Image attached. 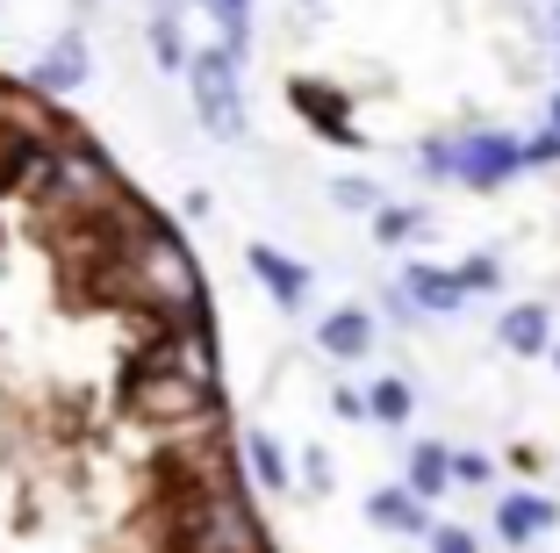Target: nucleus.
<instances>
[{
	"mask_svg": "<svg viewBox=\"0 0 560 553\" xmlns=\"http://www.w3.org/2000/svg\"><path fill=\"white\" fill-rule=\"evenodd\" d=\"M288 101L316 115V130H324L330 145H360V130H352V123H346V101L330 94V87H316V80H295V87H288Z\"/></svg>",
	"mask_w": 560,
	"mask_h": 553,
	"instance_id": "9d476101",
	"label": "nucleus"
},
{
	"mask_svg": "<svg viewBox=\"0 0 560 553\" xmlns=\"http://www.w3.org/2000/svg\"><path fill=\"white\" fill-rule=\"evenodd\" d=\"M374 230H381V244L410 238V230H417V209H374Z\"/></svg>",
	"mask_w": 560,
	"mask_h": 553,
	"instance_id": "6ab92c4d",
	"label": "nucleus"
},
{
	"mask_svg": "<svg viewBox=\"0 0 560 553\" xmlns=\"http://www.w3.org/2000/svg\"><path fill=\"white\" fill-rule=\"evenodd\" d=\"M245 453H252V468H259V482H266V488L288 482V460H280V446L266 439V431H245Z\"/></svg>",
	"mask_w": 560,
	"mask_h": 553,
	"instance_id": "2eb2a0df",
	"label": "nucleus"
},
{
	"mask_svg": "<svg viewBox=\"0 0 560 553\" xmlns=\"http://www.w3.org/2000/svg\"><path fill=\"white\" fill-rule=\"evenodd\" d=\"M151 44H159V66L165 72H187V50H180V30H173V15H151Z\"/></svg>",
	"mask_w": 560,
	"mask_h": 553,
	"instance_id": "f3484780",
	"label": "nucleus"
},
{
	"mask_svg": "<svg viewBox=\"0 0 560 553\" xmlns=\"http://www.w3.org/2000/svg\"><path fill=\"white\" fill-rule=\"evenodd\" d=\"M402 295H410L417 310H431V316H453L475 288L460 280V266H453V274H445V266H410V274H402Z\"/></svg>",
	"mask_w": 560,
	"mask_h": 553,
	"instance_id": "423d86ee",
	"label": "nucleus"
},
{
	"mask_svg": "<svg viewBox=\"0 0 560 553\" xmlns=\"http://www.w3.org/2000/svg\"><path fill=\"white\" fill-rule=\"evenodd\" d=\"M553 518H560V510L546 504V496H503V504H495V532L511 539V546H525V539L553 532Z\"/></svg>",
	"mask_w": 560,
	"mask_h": 553,
	"instance_id": "9b49d317",
	"label": "nucleus"
},
{
	"mask_svg": "<svg viewBox=\"0 0 560 553\" xmlns=\"http://www.w3.org/2000/svg\"><path fill=\"white\" fill-rule=\"evenodd\" d=\"M453 482H489V460L481 453H453Z\"/></svg>",
	"mask_w": 560,
	"mask_h": 553,
	"instance_id": "412c9836",
	"label": "nucleus"
},
{
	"mask_svg": "<svg viewBox=\"0 0 560 553\" xmlns=\"http://www.w3.org/2000/svg\"><path fill=\"white\" fill-rule=\"evenodd\" d=\"M366 518H374V525H388V532H424V539H431L424 496H417L410 482H402V488H374V496H366Z\"/></svg>",
	"mask_w": 560,
	"mask_h": 553,
	"instance_id": "1a4fd4ad",
	"label": "nucleus"
},
{
	"mask_svg": "<svg viewBox=\"0 0 560 553\" xmlns=\"http://www.w3.org/2000/svg\"><path fill=\"white\" fill-rule=\"evenodd\" d=\"M252 274H259V280H266V288H273V295H280V302H288V310H295L302 295H310V274H302V266H295V260H280L273 244H252Z\"/></svg>",
	"mask_w": 560,
	"mask_h": 553,
	"instance_id": "f8f14e48",
	"label": "nucleus"
},
{
	"mask_svg": "<svg viewBox=\"0 0 560 553\" xmlns=\"http://www.w3.org/2000/svg\"><path fill=\"white\" fill-rule=\"evenodd\" d=\"M130 403L144 410V417H159V424L209 417V410H215V381H201V375H187V367H173V359L151 345V353L137 359V375H130Z\"/></svg>",
	"mask_w": 560,
	"mask_h": 553,
	"instance_id": "f03ea898",
	"label": "nucleus"
},
{
	"mask_svg": "<svg viewBox=\"0 0 560 553\" xmlns=\"http://www.w3.org/2000/svg\"><path fill=\"white\" fill-rule=\"evenodd\" d=\"M560 159V130H546L539 145H525V165H553Z\"/></svg>",
	"mask_w": 560,
	"mask_h": 553,
	"instance_id": "5701e85b",
	"label": "nucleus"
},
{
	"mask_svg": "<svg viewBox=\"0 0 560 553\" xmlns=\"http://www.w3.org/2000/svg\"><path fill=\"white\" fill-rule=\"evenodd\" d=\"M180 553H266L252 510L237 504L231 488H201L180 518Z\"/></svg>",
	"mask_w": 560,
	"mask_h": 553,
	"instance_id": "7ed1b4c3",
	"label": "nucleus"
},
{
	"mask_svg": "<svg viewBox=\"0 0 560 553\" xmlns=\"http://www.w3.org/2000/svg\"><path fill=\"white\" fill-rule=\"evenodd\" d=\"M495 338L511 345L517 359H539L546 345H553V310H546V302H517V310H503Z\"/></svg>",
	"mask_w": 560,
	"mask_h": 553,
	"instance_id": "0eeeda50",
	"label": "nucleus"
},
{
	"mask_svg": "<svg viewBox=\"0 0 560 553\" xmlns=\"http://www.w3.org/2000/svg\"><path fill=\"white\" fill-rule=\"evenodd\" d=\"M553 367H560V353H553Z\"/></svg>",
	"mask_w": 560,
	"mask_h": 553,
	"instance_id": "a878e982",
	"label": "nucleus"
},
{
	"mask_svg": "<svg viewBox=\"0 0 560 553\" xmlns=\"http://www.w3.org/2000/svg\"><path fill=\"white\" fill-rule=\"evenodd\" d=\"M30 80L44 87V94H72V87H86V36L66 30V36H58V44H50L44 58L30 66Z\"/></svg>",
	"mask_w": 560,
	"mask_h": 553,
	"instance_id": "39448f33",
	"label": "nucleus"
},
{
	"mask_svg": "<svg viewBox=\"0 0 560 553\" xmlns=\"http://www.w3.org/2000/svg\"><path fill=\"white\" fill-rule=\"evenodd\" d=\"M445 482H453V453H445L439 439H424V446H417V453H410V488H417V496H424V504H431V496H439Z\"/></svg>",
	"mask_w": 560,
	"mask_h": 553,
	"instance_id": "ddd939ff",
	"label": "nucleus"
},
{
	"mask_svg": "<svg viewBox=\"0 0 560 553\" xmlns=\"http://www.w3.org/2000/svg\"><path fill=\"white\" fill-rule=\"evenodd\" d=\"M553 36H560V8H553Z\"/></svg>",
	"mask_w": 560,
	"mask_h": 553,
	"instance_id": "393cba45",
	"label": "nucleus"
},
{
	"mask_svg": "<svg viewBox=\"0 0 560 553\" xmlns=\"http://www.w3.org/2000/svg\"><path fill=\"white\" fill-rule=\"evenodd\" d=\"M525 165V145L503 130H460V137H431L424 145V173H445V180H460V187H503V180Z\"/></svg>",
	"mask_w": 560,
	"mask_h": 553,
	"instance_id": "f257e3e1",
	"label": "nucleus"
},
{
	"mask_svg": "<svg viewBox=\"0 0 560 553\" xmlns=\"http://www.w3.org/2000/svg\"><path fill=\"white\" fill-rule=\"evenodd\" d=\"M460 280H467V288H495L503 274H495V260H467V266H460Z\"/></svg>",
	"mask_w": 560,
	"mask_h": 553,
	"instance_id": "4be33fe9",
	"label": "nucleus"
},
{
	"mask_svg": "<svg viewBox=\"0 0 560 553\" xmlns=\"http://www.w3.org/2000/svg\"><path fill=\"white\" fill-rule=\"evenodd\" d=\"M366 403H374L381 424H402V417H410V381H374V389H366Z\"/></svg>",
	"mask_w": 560,
	"mask_h": 553,
	"instance_id": "dca6fc26",
	"label": "nucleus"
},
{
	"mask_svg": "<svg viewBox=\"0 0 560 553\" xmlns=\"http://www.w3.org/2000/svg\"><path fill=\"white\" fill-rule=\"evenodd\" d=\"M330 201H338V209H381V187L374 180H338V187H330Z\"/></svg>",
	"mask_w": 560,
	"mask_h": 553,
	"instance_id": "a211bd4d",
	"label": "nucleus"
},
{
	"mask_svg": "<svg viewBox=\"0 0 560 553\" xmlns=\"http://www.w3.org/2000/svg\"><path fill=\"white\" fill-rule=\"evenodd\" d=\"M187 94H195L201 123H209V137H245V94H237V50L215 44V50H195L187 58Z\"/></svg>",
	"mask_w": 560,
	"mask_h": 553,
	"instance_id": "20e7f679",
	"label": "nucleus"
},
{
	"mask_svg": "<svg viewBox=\"0 0 560 553\" xmlns=\"http://www.w3.org/2000/svg\"><path fill=\"white\" fill-rule=\"evenodd\" d=\"M215 22H223V44L245 58V44H252V0H201Z\"/></svg>",
	"mask_w": 560,
	"mask_h": 553,
	"instance_id": "4468645a",
	"label": "nucleus"
},
{
	"mask_svg": "<svg viewBox=\"0 0 560 553\" xmlns=\"http://www.w3.org/2000/svg\"><path fill=\"white\" fill-rule=\"evenodd\" d=\"M431 553H475V532H460V525H431Z\"/></svg>",
	"mask_w": 560,
	"mask_h": 553,
	"instance_id": "aec40b11",
	"label": "nucleus"
},
{
	"mask_svg": "<svg viewBox=\"0 0 560 553\" xmlns=\"http://www.w3.org/2000/svg\"><path fill=\"white\" fill-rule=\"evenodd\" d=\"M316 345H324L330 359H366V345H374V316H366V310H330L324 324H316Z\"/></svg>",
	"mask_w": 560,
	"mask_h": 553,
	"instance_id": "6e6552de",
	"label": "nucleus"
},
{
	"mask_svg": "<svg viewBox=\"0 0 560 553\" xmlns=\"http://www.w3.org/2000/svg\"><path fill=\"white\" fill-rule=\"evenodd\" d=\"M553 130H560V87H553Z\"/></svg>",
	"mask_w": 560,
	"mask_h": 553,
	"instance_id": "b1692460",
	"label": "nucleus"
}]
</instances>
